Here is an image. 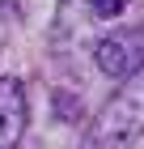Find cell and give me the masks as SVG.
Segmentation results:
<instances>
[{"instance_id": "6da1fadb", "label": "cell", "mask_w": 144, "mask_h": 149, "mask_svg": "<svg viewBox=\"0 0 144 149\" xmlns=\"http://www.w3.org/2000/svg\"><path fill=\"white\" fill-rule=\"evenodd\" d=\"M144 136V64L123 77L110 94V102L93 115V128L85 132V149H123Z\"/></svg>"}, {"instance_id": "7a4b0ae2", "label": "cell", "mask_w": 144, "mask_h": 149, "mask_svg": "<svg viewBox=\"0 0 144 149\" xmlns=\"http://www.w3.org/2000/svg\"><path fill=\"white\" fill-rule=\"evenodd\" d=\"M93 60L106 77H127L144 64V26H132V30H114L106 34L98 47H93Z\"/></svg>"}, {"instance_id": "3957f363", "label": "cell", "mask_w": 144, "mask_h": 149, "mask_svg": "<svg viewBox=\"0 0 144 149\" xmlns=\"http://www.w3.org/2000/svg\"><path fill=\"white\" fill-rule=\"evenodd\" d=\"M30 124V102L25 85L17 77H0V149H17Z\"/></svg>"}, {"instance_id": "277c9868", "label": "cell", "mask_w": 144, "mask_h": 149, "mask_svg": "<svg viewBox=\"0 0 144 149\" xmlns=\"http://www.w3.org/2000/svg\"><path fill=\"white\" fill-rule=\"evenodd\" d=\"M89 9H93V17L110 22V17H119V13L127 9V0H89Z\"/></svg>"}]
</instances>
